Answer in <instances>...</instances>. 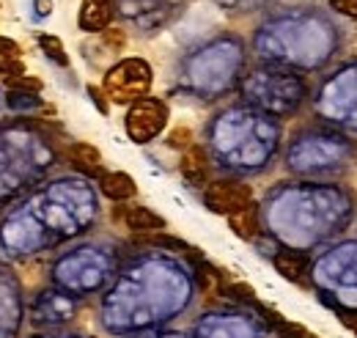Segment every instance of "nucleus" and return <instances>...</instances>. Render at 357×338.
Masks as SVG:
<instances>
[{
	"label": "nucleus",
	"mask_w": 357,
	"mask_h": 338,
	"mask_svg": "<svg viewBox=\"0 0 357 338\" xmlns=\"http://www.w3.org/2000/svg\"><path fill=\"white\" fill-rule=\"evenodd\" d=\"M195 275L165 256H143L121 267L102 295L99 322L110 336L157 330L181 316L195 297Z\"/></svg>",
	"instance_id": "nucleus-1"
},
{
	"label": "nucleus",
	"mask_w": 357,
	"mask_h": 338,
	"mask_svg": "<svg viewBox=\"0 0 357 338\" xmlns=\"http://www.w3.org/2000/svg\"><path fill=\"white\" fill-rule=\"evenodd\" d=\"M99 214L96 196L83 179L47 182L0 220V248L11 256L45 254L83 234Z\"/></svg>",
	"instance_id": "nucleus-2"
},
{
	"label": "nucleus",
	"mask_w": 357,
	"mask_h": 338,
	"mask_svg": "<svg viewBox=\"0 0 357 338\" xmlns=\"http://www.w3.org/2000/svg\"><path fill=\"white\" fill-rule=\"evenodd\" d=\"M209 143L215 160L228 170L259 173L269 166L278 146V124L256 108H228L212 127Z\"/></svg>",
	"instance_id": "nucleus-3"
},
{
	"label": "nucleus",
	"mask_w": 357,
	"mask_h": 338,
	"mask_svg": "<svg viewBox=\"0 0 357 338\" xmlns=\"http://www.w3.org/2000/svg\"><path fill=\"white\" fill-rule=\"evenodd\" d=\"M55 166V149L31 124H0V207L45 179Z\"/></svg>",
	"instance_id": "nucleus-4"
},
{
	"label": "nucleus",
	"mask_w": 357,
	"mask_h": 338,
	"mask_svg": "<svg viewBox=\"0 0 357 338\" xmlns=\"http://www.w3.org/2000/svg\"><path fill=\"white\" fill-rule=\"evenodd\" d=\"M116 270H119L116 248L102 245V242H86V245H77L61 254L52 261L50 281L52 286L80 300V297L102 292L116 278Z\"/></svg>",
	"instance_id": "nucleus-5"
},
{
	"label": "nucleus",
	"mask_w": 357,
	"mask_h": 338,
	"mask_svg": "<svg viewBox=\"0 0 357 338\" xmlns=\"http://www.w3.org/2000/svg\"><path fill=\"white\" fill-rule=\"evenodd\" d=\"M242 64H245L242 44L236 39H218L184 61L181 85L201 99H218L220 94L236 85Z\"/></svg>",
	"instance_id": "nucleus-6"
},
{
	"label": "nucleus",
	"mask_w": 357,
	"mask_h": 338,
	"mask_svg": "<svg viewBox=\"0 0 357 338\" xmlns=\"http://www.w3.org/2000/svg\"><path fill=\"white\" fill-rule=\"evenodd\" d=\"M242 94L250 105H256L267 116H286L291 113L303 94L305 83L291 75V72H278V69H256L253 75L245 78Z\"/></svg>",
	"instance_id": "nucleus-7"
},
{
	"label": "nucleus",
	"mask_w": 357,
	"mask_h": 338,
	"mask_svg": "<svg viewBox=\"0 0 357 338\" xmlns=\"http://www.w3.org/2000/svg\"><path fill=\"white\" fill-rule=\"evenodd\" d=\"M154 83V72L143 58H124L105 72L102 94L116 105H132L149 96Z\"/></svg>",
	"instance_id": "nucleus-8"
},
{
	"label": "nucleus",
	"mask_w": 357,
	"mask_h": 338,
	"mask_svg": "<svg viewBox=\"0 0 357 338\" xmlns=\"http://www.w3.org/2000/svg\"><path fill=\"white\" fill-rule=\"evenodd\" d=\"M192 338H267L264 322L248 311H209L204 314L195 328Z\"/></svg>",
	"instance_id": "nucleus-9"
},
{
	"label": "nucleus",
	"mask_w": 357,
	"mask_h": 338,
	"mask_svg": "<svg viewBox=\"0 0 357 338\" xmlns=\"http://www.w3.org/2000/svg\"><path fill=\"white\" fill-rule=\"evenodd\" d=\"M77 297L66 295L58 286H50L36 292L33 300L28 302V319L39 330H63L75 316H77Z\"/></svg>",
	"instance_id": "nucleus-10"
},
{
	"label": "nucleus",
	"mask_w": 357,
	"mask_h": 338,
	"mask_svg": "<svg viewBox=\"0 0 357 338\" xmlns=\"http://www.w3.org/2000/svg\"><path fill=\"white\" fill-rule=\"evenodd\" d=\"M168 119H171V110L162 99L143 96V99L130 105L127 119H124V129H127L132 143L146 146V143H151L154 138L162 135V129L168 127Z\"/></svg>",
	"instance_id": "nucleus-11"
},
{
	"label": "nucleus",
	"mask_w": 357,
	"mask_h": 338,
	"mask_svg": "<svg viewBox=\"0 0 357 338\" xmlns=\"http://www.w3.org/2000/svg\"><path fill=\"white\" fill-rule=\"evenodd\" d=\"M25 316L28 305L20 278L8 267H0V338H20Z\"/></svg>",
	"instance_id": "nucleus-12"
},
{
	"label": "nucleus",
	"mask_w": 357,
	"mask_h": 338,
	"mask_svg": "<svg viewBox=\"0 0 357 338\" xmlns=\"http://www.w3.org/2000/svg\"><path fill=\"white\" fill-rule=\"evenodd\" d=\"M253 204V187L242 179H215L204 187V207L215 214H234Z\"/></svg>",
	"instance_id": "nucleus-13"
},
{
	"label": "nucleus",
	"mask_w": 357,
	"mask_h": 338,
	"mask_svg": "<svg viewBox=\"0 0 357 338\" xmlns=\"http://www.w3.org/2000/svg\"><path fill=\"white\" fill-rule=\"evenodd\" d=\"M113 220L119 226H124L127 231L140 234V237H149V234H160L165 231V217L157 214L154 210L143 207V204H119L113 207Z\"/></svg>",
	"instance_id": "nucleus-14"
},
{
	"label": "nucleus",
	"mask_w": 357,
	"mask_h": 338,
	"mask_svg": "<svg viewBox=\"0 0 357 338\" xmlns=\"http://www.w3.org/2000/svg\"><path fill=\"white\" fill-rule=\"evenodd\" d=\"M272 264H275V270H278L286 281H291V284H297V286H308V284H311V256L305 254V251L278 248V251L272 254Z\"/></svg>",
	"instance_id": "nucleus-15"
},
{
	"label": "nucleus",
	"mask_w": 357,
	"mask_h": 338,
	"mask_svg": "<svg viewBox=\"0 0 357 338\" xmlns=\"http://www.w3.org/2000/svg\"><path fill=\"white\" fill-rule=\"evenodd\" d=\"M178 173L184 176V182H187L190 187H206V184L212 182V157L206 154L204 146L192 143L190 149L181 152Z\"/></svg>",
	"instance_id": "nucleus-16"
},
{
	"label": "nucleus",
	"mask_w": 357,
	"mask_h": 338,
	"mask_svg": "<svg viewBox=\"0 0 357 338\" xmlns=\"http://www.w3.org/2000/svg\"><path fill=\"white\" fill-rule=\"evenodd\" d=\"M176 3L178 0H119L124 17L135 20L143 28H149V17H154V25L157 22H165V11L168 8L174 11Z\"/></svg>",
	"instance_id": "nucleus-17"
},
{
	"label": "nucleus",
	"mask_w": 357,
	"mask_h": 338,
	"mask_svg": "<svg viewBox=\"0 0 357 338\" xmlns=\"http://www.w3.org/2000/svg\"><path fill=\"white\" fill-rule=\"evenodd\" d=\"M96 184H99V193L105 198L116 201V204H127V201H132L135 196H137L135 179L130 173H124V170H105L96 179Z\"/></svg>",
	"instance_id": "nucleus-18"
},
{
	"label": "nucleus",
	"mask_w": 357,
	"mask_h": 338,
	"mask_svg": "<svg viewBox=\"0 0 357 338\" xmlns=\"http://www.w3.org/2000/svg\"><path fill=\"white\" fill-rule=\"evenodd\" d=\"M66 160L72 163V168L80 170L83 176H91V179H99L105 168H102V152L93 146V143H86V140H77L66 149Z\"/></svg>",
	"instance_id": "nucleus-19"
},
{
	"label": "nucleus",
	"mask_w": 357,
	"mask_h": 338,
	"mask_svg": "<svg viewBox=\"0 0 357 338\" xmlns=\"http://www.w3.org/2000/svg\"><path fill=\"white\" fill-rule=\"evenodd\" d=\"M77 22H80V31H86V34H105L113 22L110 0H83Z\"/></svg>",
	"instance_id": "nucleus-20"
},
{
	"label": "nucleus",
	"mask_w": 357,
	"mask_h": 338,
	"mask_svg": "<svg viewBox=\"0 0 357 338\" xmlns=\"http://www.w3.org/2000/svg\"><path fill=\"white\" fill-rule=\"evenodd\" d=\"M225 220H228V228H231L239 240H245V242H256V240L261 237V210H259L256 201H253L250 207H245V210L228 214Z\"/></svg>",
	"instance_id": "nucleus-21"
},
{
	"label": "nucleus",
	"mask_w": 357,
	"mask_h": 338,
	"mask_svg": "<svg viewBox=\"0 0 357 338\" xmlns=\"http://www.w3.org/2000/svg\"><path fill=\"white\" fill-rule=\"evenodd\" d=\"M6 108L11 113H33V110L42 108V96L39 94H28V91H8Z\"/></svg>",
	"instance_id": "nucleus-22"
},
{
	"label": "nucleus",
	"mask_w": 357,
	"mask_h": 338,
	"mask_svg": "<svg viewBox=\"0 0 357 338\" xmlns=\"http://www.w3.org/2000/svg\"><path fill=\"white\" fill-rule=\"evenodd\" d=\"M39 47H42V52H45L55 66H63V69L69 66V55H66L63 42H61L58 36H52V34H42V36H39Z\"/></svg>",
	"instance_id": "nucleus-23"
},
{
	"label": "nucleus",
	"mask_w": 357,
	"mask_h": 338,
	"mask_svg": "<svg viewBox=\"0 0 357 338\" xmlns=\"http://www.w3.org/2000/svg\"><path fill=\"white\" fill-rule=\"evenodd\" d=\"M171 149H178V152H184V149H190L192 146V129L190 127H176L171 129V135H168V140H165Z\"/></svg>",
	"instance_id": "nucleus-24"
},
{
	"label": "nucleus",
	"mask_w": 357,
	"mask_h": 338,
	"mask_svg": "<svg viewBox=\"0 0 357 338\" xmlns=\"http://www.w3.org/2000/svg\"><path fill=\"white\" fill-rule=\"evenodd\" d=\"M6 85H8V91H28V94H39V91H42V83H39L36 78H28V75L8 78Z\"/></svg>",
	"instance_id": "nucleus-25"
},
{
	"label": "nucleus",
	"mask_w": 357,
	"mask_h": 338,
	"mask_svg": "<svg viewBox=\"0 0 357 338\" xmlns=\"http://www.w3.org/2000/svg\"><path fill=\"white\" fill-rule=\"evenodd\" d=\"M0 75H8V78H20V75H25V64H22V58L0 55Z\"/></svg>",
	"instance_id": "nucleus-26"
},
{
	"label": "nucleus",
	"mask_w": 357,
	"mask_h": 338,
	"mask_svg": "<svg viewBox=\"0 0 357 338\" xmlns=\"http://www.w3.org/2000/svg\"><path fill=\"white\" fill-rule=\"evenodd\" d=\"M105 44H107L110 50H116V52H119V50H124V47H127V34H124V31H119V28H107V31H105Z\"/></svg>",
	"instance_id": "nucleus-27"
},
{
	"label": "nucleus",
	"mask_w": 357,
	"mask_h": 338,
	"mask_svg": "<svg viewBox=\"0 0 357 338\" xmlns=\"http://www.w3.org/2000/svg\"><path fill=\"white\" fill-rule=\"evenodd\" d=\"M127 338H187V336H184V333H178V330H162V328H157V330L135 333V336H127Z\"/></svg>",
	"instance_id": "nucleus-28"
},
{
	"label": "nucleus",
	"mask_w": 357,
	"mask_h": 338,
	"mask_svg": "<svg viewBox=\"0 0 357 338\" xmlns=\"http://www.w3.org/2000/svg\"><path fill=\"white\" fill-rule=\"evenodd\" d=\"M28 338H86L83 333H75V330H39V333H31Z\"/></svg>",
	"instance_id": "nucleus-29"
},
{
	"label": "nucleus",
	"mask_w": 357,
	"mask_h": 338,
	"mask_svg": "<svg viewBox=\"0 0 357 338\" xmlns=\"http://www.w3.org/2000/svg\"><path fill=\"white\" fill-rule=\"evenodd\" d=\"M330 3H333L335 11H341V14H347V17L357 20V0H330Z\"/></svg>",
	"instance_id": "nucleus-30"
},
{
	"label": "nucleus",
	"mask_w": 357,
	"mask_h": 338,
	"mask_svg": "<svg viewBox=\"0 0 357 338\" xmlns=\"http://www.w3.org/2000/svg\"><path fill=\"white\" fill-rule=\"evenodd\" d=\"M0 55H11V58H20V55H22V47L14 42V39H6V36H0Z\"/></svg>",
	"instance_id": "nucleus-31"
},
{
	"label": "nucleus",
	"mask_w": 357,
	"mask_h": 338,
	"mask_svg": "<svg viewBox=\"0 0 357 338\" xmlns=\"http://www.w3.org/2000/svg\"><path fill=\"white\" fill-rule=\"evenodd\" d=\"M89 94H91V102L99 108V113H107V110H110L107 102H105V96H102V91H96L93 85H89Z\"/></svg>",
	"instance_id": "nucleus-32"
},
{
	"label": "nucleus",
	"mask_w": 357,
	"mask_h": 338,
	"mask_svg": "<svg viewBox=\"0 0 357 338\" xmlns=\"http://www.w3.org/2000/svg\"><path fill=\"white\" fill-rule=\"evenodd\" d=\"M33 8H36V17H47L52 11V0H33Z\"/></svg>",
	"instance_id": "nucleus-33"
},
{
	"label": "nucleus",
	"mask_w": 357,
	"mask_h": 338,
	"mask_svg": "<svg viewBox=\"0 0 357 338\" xmlns=\"http://www.w3.org/2000/svg\"><path fill=\"white\" fill-rule=\"evenodd\" d=\"M0 105H6V99H0Z\"/></svg>",
	"instance_id": "nucleus-34"
}]
</instances>
